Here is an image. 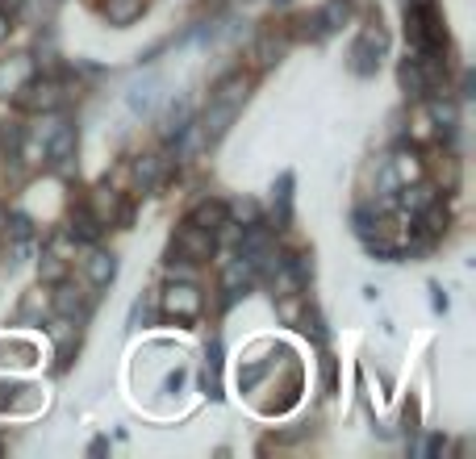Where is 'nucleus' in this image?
<instances>
[{
	"label": "nucleus",
	"mask_w": 476,
	"mask_h": 459,
	"mask_svg": "<svg viewBox=\"0 0 476 459\" xmlns=\"http://www.w3.org/2000/svg\"><path fill=\"white\" fill-rule=\"evenodd\" d=\"M100 234H105V221L88 209V201H80V205L72 209V226H67V238L80 242V247H97Z\"/></svg>",
	"instance_id": "nucleus-7"
},
{
	"label": "nucleus",
	"mask_w": 476,
	"mask_h": 459,
	"mask_svg": "<svg viewBox=\"0 0 476 459\" xmlns=\"http://www.w3.org/2000/svg\"><path fill=\"white\" fill-rule=\"evenodd\" d=\"M284 301L276 305V314H281L284 326H297V317H301V301H297V292H281Z\"/></svg>",
	"instance_id": "nucleus-29"
},
{
	"label": "nucleus",
	"mask_w": 476,
	"mask_h": 459,
	"mask_svg": "<svg viewBox=\"0 0 476 459\" xmlns=\"http://www.w3.org/2000/svg\"><path fill=\"white\" fill-rule=\"evenodd\" d=\"M317 13H322V22H326V30L334 34V30H339V25L347 22V17H351V0H330L326 9H317Z\"/></svg>",
	"instance_id": "nucleus-25"
},
{
	"label": "nucleus",
	"mask_w": 476,
	"mask_h": 459,
	"mask_svg": "<svg viewBox=\"0 0 476 459\" xmlns=\"http://www.w3.org/2000/svg\"><path fill=\"white\" fill-rule=\"evenodd\" d=\"M168 280H188V284H196V280H201V267H196L193 259H184V255H168Z\"/></svg>",
	"instance_id": "nucleus-23"
},
{
	"label": "nucleus",
	"mask_w": 476,
	"mask_h": 459,
	"mask_svg": "<svg viewBox=\"0 0 476 459\" xmlns=\"http://www.w3.org/2000/svg\"><path fill=\"white\" fill-rule=\"evenodd\" d=\"M180 385H184V372L168 376V380H163V397H171V393H180Z\"/></svg>",
	"instance_id": "nucleus-35"
},
{
	"label": "nucleus",
	"mask_w": 476,
	"mask_h": 459,
	"mask_svg": "<svg viewBox=\"0 0 476 459\" xmlns=\"http://www.w3.org/2000/svg\"><path fill=\"white\" fill-rule=\"evenodd\" d=\"M443 451V438L439 435H430V443H427V455H439Z\"/></svg>",
	"instance_id": "nucleus-36"
},
{
	"label": "nucleus",
	"mask_w": 476,
	"mask_h": 459,
	"mask_svg": "<svg viewBox=\"0 0 476 459\" xmlns=\"http://www.w3.org/2000/svg\"><path fill=\"white\" fill-rule=\"evenodd\" d=\"M30 75H34V55H13V59H0V97H13Z\"/></svg>",
	"instance_id": "nucleus-11"
},
{
	"label": "nucleus",
	"mask_w": 476,
	"mask_h": 459,
	"mask_svg": "<svg viewBox=\"0 0 476 459\" xmlns=\"http://www.w3.org/2000/svg\"><path fill=\"white\" fill-rule=\"evenodd\" d=\"M163 168H168V159L163 155H143L134 163V184H138V193H151L159 184V176H163Z\"/></svg>",
	"instance_id": "nucleus-19"
},
{
	"label": "nucleus",
	"mask_w": 476,
	"mask_h": 459,
	"mask_svg": "<svg viewBox=\"0 0 476 459\" xmlns=\"http://www.w3.org/2000/svg\"><path fill=\"white\" fill-rule=\"evenodd\" d=\"M4 355H13V363H22V368L38 363V347L34 342H22V339H4Z\"/></svg>",
	"instance_id": "nucleus-26"
},
{
	"label": "nucleus",
	"mask_w": 476,
	"mask_h": 459,
	"mask_svg": "<svg viewBox=\"0 0 476 459\" xmlns=\"http://www.w3.org/2000/svg\"><path fill=\"white\" fill-rule=\"evenodd\" d=\"M184 221H193V226L209 230V234H221V230H226V221H230V209H226V201L201 196V201L188 209V218H184Z\"/></svg>",
	"instance_id": "nucleus-9"
},
{
	"label": "nucleus",
	"mask_w": 476,
	"mask_h": 459,
	"mask_svg": "<svg viewBox=\"0 0 476 459\" xmlns=\"http://www.w3.org/2000/svg\"><path fill=\"white\" fill-rule=\"evenodd\" d=\"M13 105L25 113H55L63 105V84L55 80V75H30L17 92H13Z\"/></svg>",
	"instance_id": "nucleus-2"
},
{
	"label": "nucleus",
	"mask_w": 476,
	"mask_h": 459,
	"mask_svg": "<svg viewBox=\"0 0 476 459\" xmlns=\"http://www.w3.org/2000/svg\"><path fill=\"white\" fill-rule=\"evenodd\" d=\"M397 80H402V88H405V97H410V100H427L430 92H435V84H430L427 67H422L414 55H405V63L397 67Z\"/></svg>",
	"instance_id": "nucleus-10"
},
{
	"label": "nucleus",
	"mask_w": 476,
	"mask_h": 459,
	"mask_svg": "<svg viewBox=\"0 0 476 459\" xmlns=\"http://www.w3.org/2000/svg\"><path fill=\"white\" fill-rule=\"evenodd\" d=\"M418 418H422V410H418V401H410L402 413V426H405V435H418Z\"/></svg>",
	"instance_id": "nucleus-33"
},
{
	"label": "nucleus",
	"mask_w": 476,
	"mask_h": 459,
	"mask_svg": "<svg viewBox=\"0 0 476 459\" xmlns=\"http://www.w3.org/2000/svg\"><path fill=\"white\" fill-rule=\"evenodd\" d=\"M389 50V34L380 30V22L364 25V34L355 38V47H351V72L355 75H372L380 67V55Z\"/></svg>",
	"instance_id": "nucleus-4"
},
{
	"label": "nucleus",
	"mask_w": 476,
	"mask_h": 459,
	"mask_svg": "<svg viewBox=\"0 0 476 459\" xmlns=\"http://www.w3.org/2000/svg\"><path fill=\"white\" fill-rule=\"evenodd\" d=\"M55 280H63V255L59 251L42 255V284H55Z\"/></svg>",
	"instance_id": "nucleus-30"
},
{
	"label": "nucleus",
	"mask_w": 476,
	"mask_h": 459,
	"mask_svg": "<svg viewBox=\"0 0 476 459\" xmlns=\"http://www.w3.org/2000/svg\"><path fill=\"white\" fill-rule=\"evenodd\" d=\"M281 55H284V38L276 34V30H264V34L255 38V47H251V63H255L259 72L272 67V63H281Z\"/></svg>",
	"instance_id": "nucleus-16"
},
{
	"label": "nucleus",
	"mask_w": 476,
	"mask_h": 459,
	"mask_svg": "<svg viewBox=\"0 0 476 459\" xmlns=\"http://www.w3.org/2000/svg\"><path fill=\"white\" fill-rule=\"evenodd\" d=\"M226 209H230V221H243V226H251V221H264V213H259L255 201H234V205H226Z\"/></svg>",
	"instance_id": "nucleus-28"
},
{
	"label": "nucleus",
	"mask_w": 476,
	"mask_h": 459,
	"mask_svg": "<svg viewBox=\"0 0 476 459\" xmlns=\"http://www.w3.org/2000/svg\"><path fill=\"white\" fill-rule=\"evenodd\" d=\"M9 30H13V22L4 17V13H0V42H9Z\"/></svg>",
	"instance_id": "nucleus-37"
},
{
	"label": "nucleus",
	"mask_w": 476,
	"mask_h": 459,
	"mask_svg": "<svg viewBox=\"0 0 476 459\" xmlns=\"http://www.w3.org/2000/svg\"><path fill=\"white\" fill-rule=\"evenodd\" d=\"M4 226H9V209L0 205V234H4Z\"/></svg>",
	"instance_id": "nucleus-38"
},
{
	"label": "nucleus",
	"mask_w": 476,
	"mask_h": 459,
	"mask_svg": "<svg viewBox=\"0 0 476 459\" xmlns=\"http://www.w3.org/2000/svg\"><path fill=\"white\" fill-rule=\"evenodd\" d=\"M50 309H55V317H72V322H80V317L88 314V297L80 284H72V280H55V292H50Z\"/></svg>",
	"instance_id": "nucleus-6"
},
{
	"label": "nucleus",
	"mask_w": 476,
	"mask_h": 459,
	"mask_svg": "<svg viewBox=\"0 0 476 459\" xmlns=\"http://www.w3.org/2000/svg\"><path fill=\"white\" fill-rule=\"evenodd\" d=\"M13 234V238H30L34 234V221L25 218V213H17V218H9V226H4Z\"/></svg>",
	"instance_id": "nucleus-32"
},
{
	"label": "nucleus",
	"mask_w": 476,
	"mask_h": 459,
	"mask_svg": "<svg viewBox=\"0 0 476 459\" xmlns=\"http://www.w3.org/2000/svg\"><path fill=\"white\" fill-rule=\"evenodd\" d=\"M339 388V363L334 355H322V393H334Z\"/></svg>",
	"instance_id": "nucleus-31"
},
{
	"label": "nucleus",
	"mask_w": 476,
	"mask_h": 459,
	"mask_svg": "<svg viewBox=\"0 0 476 459\" xmlns=\"http://www.w3.org/2000/svg\"><path fill=\"white\" fill-rule=\"evenodd\" d=\"M143 9H147V0H105L100 4V13H105V22L109 25H134L138 17H143Z\"/></svg>",
	"instance_id": "nucleus-17"
},
{
	"label": "nucleus",
	"mask_w": 476,
	"mask_h": 459,
	"mask_svg": "<svg viewBox=\"0 0 476 459\" xmlns=\"http://www.w3.org/2000/svg\"><path fill=\"white\" fill-rule=\"evenodd\" d=\"M213 251H218V234H209V230L193 226V221H180L176 234H171V247H168V255H184V259H193V264H205Z\"/></svg>",
	"instance_id": "nucleus-3"
},
{
	"label": "nucleus",
	"mask_w": 476,
	"mask_h": 459,
	"mask_svg": "<svg viewBox=\"0 0 476 459\" xmlns=\"http://www.w3.org/2000/svg\"><path fill=\"white\" fill-rule=\"evenodd\" d=\"M247 92H251V75L238 67V72H226L218 84L209 88V100H226V105H243Z\"/></svg>",
	"instance_id": "nucleus-12"
},
{
	"label": "nucleus",
	"mask_w": 476,
	"mask_h": 459,
	"mask_svg": "<svg viewBox=\"0 0 476 459\" xmlns=\"http://www.w3.org/2000/svg\"><path fill=\"white\" fill-rule=\"evenodd\" d=\"M188 126H193V109H188L184 100H171L168 109H163V117H159V138H163V143H176Z\"/></svg>",
	"instance_id": "nucleus-14"
},
{
	"label": "nucleus",
	"mask_w": 476,
	"mask_h": 459,
	"mask_svg": "<svg viewBox=\"0 0 476 459\" xmlns=\"http://www.w3.org/2000/svg\"><path fill=\"white\" fill-rule=\"evenodd\" d=\"M289 221H293V171L276 180V230H289Z\"/></svg>",
	"instance_id": "nucleus-20"
},
{
	"label": "nucleus",
	"mask_w": 476,
	"mask_h": 459,
	"mask_svg": "<svg viewBox=\"0 0 476 459\" xmlns=\"http://www.w3.org/2000/svg\"><path fill=\"white\" fill-rule=\"evenodd\" d=\"M301 30L297 34L306 38V42H322V38H330V30H326V22H322V13H309V17H301Z\"/></svg>",
	"instance_id": "nucleus-27"
},
{
	"label": "nucleus",
	"mask_w": 476,
	"mask_h": 459,
	"mask_svg": "<svg viewBox=\"0 0 476 459\" xmlns=\"http://www.w3.org/2000/svg\"><path fill=\"white\" fill-rule=\"evenodd\" d=\"M84 272H88V280H92V289H105V284H113V276H117V255L92 247L84 259Z\"/></svg>",
	"instance_id": "nucleus-15"
},
{
	"label": "nucleus",
	"mask_w": 476,
	"mask_h": 459,
	"mask_svg": "<svg viewBox=\"0 0 476 459\" xmlns=\"http://www.w3.org/2000/svg\"><path fill=\"white\" fill-rule=\"evenodd\" d=\"M430 292H435V297H430L435 314H447V297H443V289H439V284H430Z\"/></svg>",
	"instance_id": "nucleus-34"
},
{
	"label": "nucleus",
	"mask_w": 476,
	"mask_h": 459,
	"mask_svg": "<svg viewBox=\"0 0 476 459\" xmlns=\"http://www.w3.org/2000/svg\"><path fill=\"white\" fill-rule=\"evenodd\" d=\"M47 309H50V297H42V289H34V292H30V297L22 301L17 317H22V322H34V317H47Z\"/></svg>",
	"instance_id": "nucleus-24"
},
{
	"label": "nucleus",
	"mask_w": 476,
	"mask_h": 459,
	"mask_svg": "<svg viewBox=\"0 0 476 459\" xmlns=\"http://www.w3.org/2000/svg\"><path fill=\"white\" fill-rule=\"evenodd\" d=\"M163 314L176 322H196L201 317V289L188 280H171L163 289Z\"/></svg>",
	"instance_id": "nucleus-5"
},
{
	"label": "nucleus",
	"mask_w": 476,
	"mask_h": 459,
	"mask_svg": "<svg viewBox=\"0 0 476 459\" xmlns=\"http://www.w3.org/2000/svg\"><path fill=\"white\" fill-rule=\"evenodd\" d=\"M155 97H159V80H143V84L130 88V109H134V113H147L151 105H155Z\"/></svg>",
	"instance_id": "nucleus-22"
},
{
	"label": "nucleus",
	"mask_w": 476,
	"mask_h": 459,
	"mask_svg": "<svg viewBox=\"0 0 476 459\" xmlns=\"http://www.w3.org/2000/svg\"><path fill=\"white\" fill-rule=\"evenodd\" d=\"M268 372H272V359H247L238 368V393H255L268 380Z\"/></svg>",
	"instance_id": "nucleus-21"
},
{
	"label": "nucleus",
	"mask_w": 476,
	"mask_h": 459,
	"mask_svg": "<svg viewBox=\"0 0 476 459\" xmlns=\"http://www.w3.org/2000/svg\"><path fill=\"white\" fill-rule=\"evenodd\" d=\"M201 388L209 401H221V339H209L205 368H201Z\"/></svg>",
	"instance_id": "nucleus-13"
},
{
	"label": "nucleus",
	"mask_w": 476,
	"mask_h": 459,
	"mask_svg": "<svg viewBox=\"0 0 476 459\" xmlns=\"http://www.w3.org/2000/svg\"><path fill=\"white\" fill-rule=\"evenodd\" d=\"M389 168H393V176H397V188L410 180H422V159H418L414 146H402V151L389 159Z\"/></svg>",
	"instance_id": "nucleus-18"
},
{
	"label": "nucleus",
	"mask_w": 476,
	"mask_h": 459,
	"mask_svg": "<svg viewBox=\"0 0 476 459\" xmlns=\"http://www.w3.org/2000/svg\"><path fill=\"white\" fill-rule=\"evenodd\" d=\"M405 38H410V50H447V30H443L435 0L405 4Z\"/></svg>",
	"instance_id": "nucleus-1"
},
{
	"label": "nucleus",
	"mask_w": 476,
	"mask_h": 459,
	"mask_svg": "<svg viewBox=\"0 0 476 459\" xmlns=\"http://www.w3.org/2000/svg\"><path fill=\"white\" fill-rule=\"evenodd\" d=\"M238 117V105H226V100H209L201 121H196V130L205 134V143H218L221 134L230 130V121Z\"/></svg>",
	"instance_id": "nucleus-8"
}]
</instances>
